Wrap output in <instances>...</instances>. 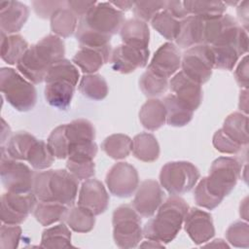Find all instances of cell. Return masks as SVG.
I'll list each match as a JSON object with an SVG mask.
<instances>
[{"mask_svg":"<svg viewBox=\"0 0 249 249\" xmlns=\"http://www.w3.org/2000/svg\"><path fill=\"white\" fill-rule=\"evenodd\" d=\"M199 178L200 173L197 167L186 160L166 162L160 172V184L171 196L190 192Z\"/></svg>","mask_w":249,"mask_h":249,"instance_id":"obj_10","label":"cell"},{"mask_svg":"<svg viewBox=\"0 0 249 249\" xmlns=\"http://www.w3.org/2000/svg\"><path fill=\"white\" fill-rule=\"evenodd\" d=\"M120 35L123 44L139 48H148L149 46V26L146 22L136 18L124 20L121 27Z\"/></svg>","mask_w":249,"mask_h":249,"instance_id":"obj_24","label":"cell"},{"mask_svg":"<svg viewBox=\"0 0 249 249\" xmlns=\"http://www.w3.org/2000/svg\"><path fill=\"white\" fill-rule=\"evenodd\" d=\"M66 169L78 180H88L95 174V164L93 160H67Z\"/></svg>","mask_w":249,"mask_h":249,"instance_id":"obj_47","label":"cell"},{"mask_svg":"<svg viewBox=\"0 0 249 249\" xmlns=\"http://www.w3.org/2000/svg\"><path fill=\"white\" fill-rule=\"evenodd\" d=\"M234 78L237 85L241 89H248L249 84V76H248V56L245 54L240 62L238 63L235 71Z\"/></svg>","mask_w":249,"mask_h":249,"instance_id":"obj_51","label":"cell"},{"mask_svg":"<svg viewBox=\"0 0 249 249\" xmlns=\"http://www.w3.org/2000/svg\"><path fill=\"white\" fill-rule=\"evenodd\" d=\"M166 110V124L181 127L188 124L194 116V111L180 101L173 93L166 95L162 100Z\"/></svg>","mask_w":249,"mask_h":249,"instance_id":"obj_26","label":"cell"},{"mask_svg":"<svg viewBox=\"0 0 249 249\" xmlns=\"http://www.w3.org/2000/svg\"><path fill=\"white\" fill-rule=\"evenodd\" d=\"M168 88L173 94L193 111H196L202 101L201 85L187 77L182 71L176 73L169 81Z\"/></svg>","mask_w":249,"mask_h":249,"instance_id":"obj_21","label":"cell"},{"mask_svg":"<svg viewBox=\"0 0 249 249\" xmlns=\"http://www.w3.org/2000/svg\"><path fill=\"white\" fill-rule=\"evenodd\" d=\"M194 198L198 206L206 208L208 210L215 209L223 201L222 199L216 197L211 194V192L207 189L203 178L200 179L195 189Z\"/></svg>","mask_w":249,"mask_h":249,"instance_id":"obj_45","label":"cell"},{"mask_svg":"<svg viewBox=\"0 0 249 249\" xmlns=\"http://www.w3.org/2000/svg\"><path fill=\"white\" fill-rule=\"evenodd\" d=\"M248 117L241 112L230 114L224 121L223 131L241 146L248 144Z\"/></svg>","mask_w":249,"mask_h":249,"instance_id":"obj_30","label":"cell"},{"mask_svg":"<svg viewBox=\"0 0 249 249\" xmlns=\"http://www.w3.org/2000/svg\"><path fill=\"white\" fill-rule=\"evenodd\" d=\"M40 247L43 248H68L71 244V231L65 224L46 229L41 236Z\"/></svg>","mask_w":249,"mask_h":249,"instance_id":"obj_36","label":"cell"},{"mask_svg":"<svg viewBox=\"0 0 249 249\" xmlns=\"http://www.w3.org/2000/svg\"><path fill=\"white\" fill-rule=\"evenodd\" d=\"M96 1L87 0H68L66 1V7L72 11L78 18H83L88 12L96 4Z\"/></svg>","mask_w":249,"mask_h":249,"instance_id":"obj_50","label":"cell"},{"mask_svg":"<svg viewBox=\"0 0 249 249\" xmlns=\"http://www.w3.org/2000/svg\"><path fill=\"white\" fill-rule=\"evenodd\" d=\"M132 139L123 133H115L107 136L102 144L101 149L110 158L114 160H123L131 152Z\"/></svg>","mask_w":249,"mask_h":249,"instance_id":"obj_33","label":"cell"},{"mask_svg":"<svg viewBox=\"0 0 249 249\" xmlns=\"http://www.w3.org/2000/svg\"><path fill=\"white\" fill-rule=\"evenodd\" d=\"M165 7V1H137L134 2L132 11L136 18L148 22L153 18L162 11Z\"/></svg>","mask_w":249,"mask_h":249,"instance_id":"obj_44","label":"cell"},{"mask_svg":"<svg viewBox=\"0 0 249 249\" xmlns=\"http://www.w3.org/2000/svg\"><path fill=\"white\" fill-rule=\"evenodd\" d=\"M175 42L181 49L204 44V18L189 16L182 19Z\"/></svg>","mask_w":249,"mask_h":249,"instance_id":"obj_23","label":"cell"},{"mask_svg":"<svg viewBox=\"0 0 249 249\" xmlns=\"http://www.w3.org/2000/svg\"><path fill=\"white\" fill-rule=\"evenodd\" d=\"M26 161L38 170L48 169L54 161V156L51 149L43 140H37L28 152Z\"/></svg>","mask_w":249,"mask_h":249,"instance_id":"obj_40","label":"cell"},{"mask_svg":"<svg viewBox=\"0 0 249 249\" xmlns=\"http://www.w3.org/2000/svg\"><path fill=\"white\" fill-rule=\"evenodd\" d=\"M248 7H249V1L245 0L238 3V6L236 8V13L238 16L239 20L243 24L242 28H244L246 31L248 30Z\"/></svg>","mask_w":249,"mask_h":249,"instance_id":"obj_53","label":"cell"},{"mask_svg":"<svg viewBox=\"0 0 249 249\" xmlns=\"http://www.w3.org/2000/svg\"><path fill=\"white\" fill-rule=\"evenodd\" d=\"M54 158L63 160L68 158L69 144L66 136V124H60L52 130L47 140Z\"/></svg>","mask_w":249,"mask_h":249,"instance_id":"obj_42","label":"cell"},{"mask_svg":"<svg viewBox=\"0 0 249 249\" xmlns=\"http://www.w3.org/2000/svg\"><path fill=\"white\" fill-rule=\"evenodd\" d=\"M66 136L69 147L80 143L92 142L95 139V128L87 119H77L66 124Z\"/></svg>","mask_w":249,"mask_h":249,"instance_id":"obj_35","label":"cell"},{"mask_svg":"<svg viewBox=\"0 0 249 249\" xmlns=\"http://www.w3.org/2000/svg\"><path fill=\"white\" fill-rule=\"evenodd\" d=\"M133 156L144 162H152L160 157V145L157 138L148 132L135 135L132 139Z\"/></svg>","mask_w":249,"mask_h":249,"instance_id":"obj_27","label":"cell"},{"mask_svg":"<svg viewBox=\"0 0 249 249\" xmlns=\"http://www.w3.org/2000/svg\"><path fill=\"white\" fill-rule=\"evenodd\" d=\"M79 180L65 169H49L37 172L33 193L44 202H57L72 206L78 195Z\"/></svg>","mask_w":249,"mask_h":249,"instance_id":"obj_4","label":"cell"},{"mask_svg":"<svg viewBox=\"0 0 249 249\" xmlns=\"http://www.w3.org/2000/svg\"><path fill=\"white\" fill-rule=\"evenodd\" d=\"M80 92L91 100H102L108 94V85L100 74H86L79 84Z\"/></svg>","mask_w":249,"mask_h":249,"instance_id":"obj_34","label":"cell"},{"mask_svg":"<svg viewBox=\"0 0 249 249\" xmlns=\"http://www.w3.org/2000/svg\"><path fill=\"white\" fill-rule=\"evenodd\" d=\"M214 56V67L232 70L237 60L248 51V34L235 23L228 27L210 46Z\"/></svg>","mask_w":249,"mask_h":249,"instance_id":"obj_6","label":"cell"},{"mask_svg":"<svg viewBox=\"0 0 249 249\" xmlns=\"http://www.w3.org/2000/svg\"><path fill=\"white\" fill-rule=\"evenodd\" d=\"M0 89L8 103L19 112L32 110L37 102V91L33 84L13 68H1Z\"/></svg>","mask_w":249,"mask_h":249,"instance_id":"obj_7","label":"cell"},{"mask_svg":"<svg viewBox=\"0 0 249 249\" xmlns=\"http://www.w3.org/2000/svg\"><path fill=\"white\" fill-rule=\"evenodd\" d=\"M110 3L119 11L121 12H126L130 9H132L134 2L133 1H110Z\"/></svg>","mask_w":249,"mask_h":249,"instance_id":"obj_55","label":"cell"},{"mask_svg":"<svg viewBox=\"0 0 249 249\" xmlns=\"http://www.w3.org/2000/svg\"><path fill=\"white\" fill-rule=\"evenodd\" d=\"M188 210L184 198L170 196L159 207L156 216L144 225L143 237L163 244L171 242L179 233Z\"/></svg>","mask_w":249,"mask_h":249,"instance_id":"obj_3","label":"cell"},{"mask_svg":"<svg viewBox=\"0 0 249 249\" xmlns=\"http://www.w3.org/2000/svg\"><path fill=\"white\" fill-rule=\"evenodd\" d=\"M51 29L60 38H68L77 30L78 17L67 7L57 10L51 17Z\"/></svg>","mask_w":249,"mask_h":249,"instance_id":"obj_31","label":"cell"},{"mask_svg":"<svg viewBox=\"0 0 249 249\" xmlns=\"http://www.w3.org/2000/svg\"><path fill=\"white\" fill-rule=\"evenodd\" d=\"M181 71L196 83L205 84L211 78L214 68L210 46L201 44L187 49L181 58Z\"/></svg>","mask_w":249,"mask_h":249,"instance_id":"obj_12","label":"cell"},{"mask_svg":"<svg viewBox=\"0 0 249 249\" xmlns=\"http://www.w3.org/2000/svg\"><path fill=\"white\" fill-rule=\"evenodd\" d=\"M109 200V195L99 180L89 178L82 184L79 191L78 205L87 208L95 216L107 210Z\"/></svg>","mask_w":249,"mask_h":249,"instance_id":"obj_18","label":"cell"},{"mask_svg":"<svg viewBox=\"0 0 249 249\" xmlns=\"http://www.w3.org/2000/svg\"><path fill=\"white\" fill-rule=\"evenodd\" d=\"M29 17L28 7L19 1L0 2V29L7 35L16 34Z\"/></svg>","mask_w":249,"mask_h":249,"instance_id":"obj_20","label":"cell"},{"mask_svg":"<svg viewBox=\"0 0 249 249\" xmlns=\"http://www.w3.org/2000/svg\"><path fill=\"white\" fill-rule=\"evenodd\" d=\"M239 214L242 219H244L246 222L248 221V197L247 196L240 203Z\"/></svg>","mask_w":249,"mask_h":249,"instance_id":"obj_57","label":"cell"},{"mask_svg":"<svg viewBox=\"0 0 249 249\" xmlns=\"http://www.w3.org/2000/svg\"><path fill=\"white\" fill-rule=\"evenodd\" d=\"M183 4L190 16L204 19L218 18L227 10V6L222 1H183Z\"/></svg>","mask_w":249,"mask_h":249,"instance_id":"obj_37","label":"cell"},{"mask_svg":"<svg viewBox=\"0 0 249 249\" xmlns=\"http://www.w3.org/2000/svg\"><path fill=\"white\" fill-rule=\"evenodd\" d=\"M1 182L11 193L27 194L33 192L36 173L27 164L10 158L1 152Z\"/></svg>","mask_w":249,"mask_h":249,"instance_id":"obj_11","label":"cell"},{"mask_svg":"<svg viewBox=\"0 0 249 249\" xmlns=\"http://www.w3.org/2000/svg\"><path fill=\"white\" fill-rule=\"evenodd\" d=\"M32 7L37 17L51 18L57 10L66 7V1H33Z\"/></svg>","mask_w":249,"mask_h":249,"instance_id":"obj_49","label":"cell"},{"mask_svg":"<svg viewBox=\"0 0 249 249\" xmlns=\"http://www.w3.org/2000/svg\"><path fill=\"white\" fill-rule=\"evenodd\" d=\"M163 10H165L178 20L184 19L190 16L184 7L183 1H165V7Z\"/></svg>","mask_w":249,"mask_h":249,"instance_id":"obj_52","label":"cell"},{"mask_svg":"<svg viewBox=\"0 0 249 249\" xmlns=\"http://www.w3.org/2000/svg\"><path fill=\"white\" fill-rule=\"evenodd\" d=\"M183 224L186 232L196 245L209 241L215 234L212 216L199 208H189Z\"/></svg>","mask_w":249,"mask_h":249,"instance_id":"obj_17","label":"cell"},{"mask_svg":"<svg viewBox=\"0 0 249 249\" xmlns=\"http://www.w3.org/2000/svg\"><path fill=\"white\" fill-rule=\"evenodd\" d=\"M124 22V13L110 2H97L86 16L80 18L76 39L80 47L104 48L110 45Z\"/></svg>","mask_w":249,"mask_h":249,"instance_id":"obj_1","label":"cell"},{"mask_svg":"<svg viewBox=\"0 0 249 249\" xmlns=\"http://www.w3.org/2000/svg\"><path fill=\"white\" fill-rule=\"evenodd\" d=\"M212 143L214 148L223 154H231V155L237 154L242 150V147H243L238 143H236L235 141H233L231 137H229L223 131L222 128L218 129L214 133Z\"/></svg>","mask_w":249,"mask_h":249,"instance_id":"obj_48","label":"cell"},{"mask_svg":"<svg viewBox=\"0 0 249 249\" xmlns=\"http://www.w3.org/2000/svg\"><path fill=\"white\" fill-rule=\"evenodd\" d=\"M28 48V43L21 35L1 32V58L8 64H18Z\"/></svg>","mask_w":249,"mask_h":249,"instance_id":"obj_28","label":"cell"},{"mask_svg":"<svg viewBox=\"0 0 249 249\" xmlns=\"http://www.w3.org/2000/svg\"><path fill=\"white\" fill-rule=\"evenodd\" d=\"M206 246H221V247H229L224 241H223V239H215V240H213L211 243H209V244H207Z\"/></svg>","mask_w":249,"mask_h":249,"instance_id":"obj_59","label":"cell"},{"mask_svg":"<svg viewBox=\"0 0 249 249\" xmlns=\"http://www.w3.org/2000/svg\"><path fill=\"white\" fill-rule=\"evenodd\" d=\"M168 79L160 77L147 69L139 79V88L142 93L151 98L163 94L168 89Z\"/></svg>","mask_w":249,"mask_h":249,"instance_id":"obj_39","label":"cell"},{"mask_svg":"<svg viewBox=\"0 0 249 249\" xmlns=\"http://www.w3.org/2000/svg\"><path fill=\"white\" fill-rule=\"evenodd\" d=\"M113 238L119 248L128 249L138 246L143 237L141 218L129 204L117 207L112 216Z\"/></svg>","mask_w":249,"mask_h":249,"instance_id":"obj_9","label":"cell"},{"mask_svg":"<svg viewBox=\"0 0 249 249\" xmlns=\"http://www.w3.org/2000/svg\"><path fill=\"white\" fill-rule=\"evenodd\" d=\"M65 44L56 35H47L31 45L17 64L18 70L32 84L45 81L50 68L64 58Z\"/></svg>","mask_w":249,"mask_h":249,"instance_id":"obj_2","label":"cell"},{"mask_svg":"<svg viewBox=\"0 0 249 249\" xmlns=\"http://www.w3.org/2000/svg\"><path fill=\"white\" fill-rule=\"evenodd\" d=\"M164 193L160 184L154 179L144 180L137 188L132 206L145 218L152 217L163 202Z\"/></svg>","mask_w":249,"mask_h":249,"instance_id":"obj_16","label":"cell"},{"mask_svg":"<svg viewBox=\"0 0 249 249\" xmlns=\"http://www.w3.org/2000/svg\"><path fill=\"white\" fill-rule=\"evenodd\" d=\"M241 172L242 163L237 159L220 157L212 162L209 174L203 180L211 194L223 200L234 189Z\"/></svg>","mask_w":249,"mask_h":249,"instance_id":"obj_8","label":"cell"},{"mask_svg":"<svg viewBox=\"0 0 249 249\" xmlns=\"http://www.w3.org/2000/svg\"><path fill=\"white\" fill-rule=\"evenodd\" d=\"M21 228L18 225L3 224L0 228V248L16 249L21 237Z\"/></svg>","mask_w":249,"mask_h":249,"instance_id":"obj_46","label":"cell"},{"mask_svg":"<svg viewBox=\"0 0 249 249\" xmlns=\"http://www.w3.org/2000/svg\"><path fill=\"white\" fill-rule=\"evenodd\" d=\"M37 197L33 192L16 194L7 192L1 196V222L7 225H19L36 207Z\"/></svg>","mask_w":249,"mask_h":249,"instance_id":"obj_13","label":"cell"},{"mask_svg":"<svg viewBox=\"0 0 249 249\" xmlns=\"http://www.w3.org/2000/svg\"><path fill=\"white\" fill-rule=\"evenodd\" d=\"M238 108L241 111V113L247 115V112H248V89H242L240 90Z\"/></svg>","mask_w":249,"mask_h":249,"instance_id":"obj_54","label":"cell"},{"mask_svg":"<svg viewBox=\"0 0 249 249\" xmlns=\"http://www.w3.org/2000/svg\"><path fill=\"white\" fill-rule=\"evenodd\" d=\"M106 185L109 192L118 197H129L139 186L136 168L128 162L115 163L106 174Z\"/></svg>","mask_w":249,"mask_h":249,"instance_id":"obj_14","label":"cell"},{"mask_svg":"<svg viewBox=\"0 0 249 249\" xmlns=\"http://www.w3.org/2000/svg\"><path fill=\"white\" fill-rule=\"evenodd\" d=\"M37 140L34 135L27 131H18L10 137L6 147L1 148V152L14 160H26L29 150Z\"/></svg>","mask_w":249,"mask_h":249,"instance_id":"obj_29","label":"cell"},{"mask_svg":"<svg viewBox=\"0 0 249 249\" xmlns=\"http://www.w3.org/2000/svg\"><path fill=\"white\" fill-rule=\"evenodd\" d=\"M11 137V128L9 124L2 119V132H1V147H4L6 140H9Z\"/></svg>","mask_w":249,"mask_h":249,"instance_id":"obj_56","label":"cell"},{"mask_svg":"<svg viewBox=\"0 0 249 249\" xmlns=\"http://www.w3.org/2000/svg\"><path fill=\"white\" fill-rule=\"evenodd\" d=\"M228 242L238 248L249 247V225L245 221H236L232 223L226 231Z\"/></svg>","mask_w":249,"mask_h":249,"instance_id":"obj_43","label":"cell"},{"mask_svg":"<svg viewBox=\"0 0 249 249\" xmlns=\"http://www.w3.org/2000/svg\"><path fill=\"white\" fill-rule=\"evenodd\" d=\"M181 58L180 51L176 45L166 42L156 51L148 69L160 77L168 79L181 67Z\"/></svg>","mask_w":249,"mask_h":249,"instance_id":"obj_19","label":"cell"},{"mask_svg":"<svg viewBox=\"0 0 249 249\" xmlns=\"http://www.w3.org/2000/svg\"><path fill=\"white\" fill-rule=\"evenodd\" d=\"M153 28L168 41L177 38L180 31V20L173 18L165 10L158 13L151 20Z\"/></svg>","mask_w":249,"mask_h":249,"instance_id":"obj_41","label":"cell"},{"mask_svg":"<svg viewBox=\"0 0 249 249\" xmlns=\"http://www.w3.org/2000/svg\"><path fill=\"white\" fill-rule=\"evenodd\" d=\"M139 121L148 130L160 128L166 123V110L162 100L157 98L147 100L139 111Z\"/></svg>","mask_w":249,"mask_h":249,"instance_id":"obj_25","label":"cell"},{"mask_svg":"<svg viewBox=\"0 0 249 249\" xmlns=\"http://www.w3.org/2000/svg\"><path fill=\"white\" fill-rule=\"evenodd\" d=\"M68 227L76 232H89L95 225V215L80 205L73 206L68 210L66 219Z\"/></svg>","mask_w":249,"mask_h":249,"instance_id":"obj_38","label":"cell"},{"mask_svg":"<svg viewBox=\"0 0 249 249\" xmlns=\"http://www.w3.org/2000/svg\"><path fill=\"white\" fill-rule=\"evenodd\" d=\"M79 79L80 73L70 60L63 58L54 63L45 79L44 93L47 103L58 110H67L71 105Z\"/></svg>","mask_w":249,"mask_h":249,"instance_id":"obj_5","label":"cell"},{"mask_svg":"<svg viewBox=\"0 0 249 249\" xmlns=\"http://www.w3.org/2000/svg\"><path fill=\"white\" fill-rule=\"evenodd\" d=\"M150 55L148 48L133 47L125 44L117 46L112 51L110 62L114 71L129 74L147 65Z\"/></svg>","mask_w":249,"mask_h":249,"instance_id":"obj_15","label":"cell"},{"mask_svg":"<svg viewBox=\"0 0 249 249\" xmlns=\"http://www.w3.org/2000/svg\"><path fill=\"white\" fill-rule=\"evenodd\" d=\"M112 51L111 45L104 48L80 47V50L74 54L72 62L83 73L94 74L104 64L110 62Z\"/></svg>","mask_w":249,"mask_h":249,"instance_id":"obj_22","label":"cell"},{"mask_svg":"<svg viewBox=\"0 0 249 249\" xmlns=\"http://www.w3.org/2000/svg\"><path fill=\"white\" fill-rule=\"evenodd\" d=\"M164 246L165 245L163 243L159 242V241H155V240H151V239H147L139 245V247H148V248H156V247L163 248Z\"/></svg>","mask_w":249,"mask_h":249,"instance_id":"obj_58","label":"cell"},{"mask_svg":"<svg viewBox=\"0 0 249 249\" xmlns=\"http://www.w3.org/2000/svg\"><path fill=\"white\" fill-rule=\"evenodd\" d=\"M68 206L57 202H44L40 201L34 211L33 215L37 222L42 226L47 227L54 223L64 221L68 213Z\"/></svg>","mask_w":249,"mask_h":249,"instance_id":"obj_32","label":"cell"}]
</instances>
